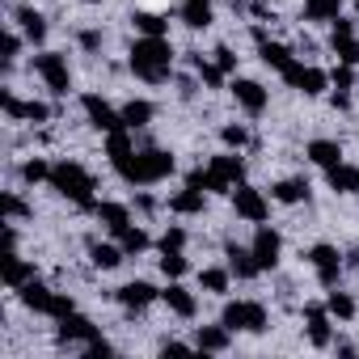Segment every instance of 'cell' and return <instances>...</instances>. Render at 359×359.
Segmentation results:
<instances>
[{"mask_svg":"<svg viewBox=\"0 0 359 359\" xmlns=\"http://www.w3.org/2000/svg\"><path fill=\"white\" fill-rule=\"evenodd\" d=\"M173 169H177V161H173L169 148H135L123 165H114V173L123 177L127 187H152V182H165Z\"/></svg>","mask_w":359,"mask_h":359,"instance_id":"1","label":"cell"},{"mask_svg":"<svg viewBox=\"0 0 359 359\" xmlns=\"http://www.w3.org/2000/svg\"><path fill=\"white\" fill-rule=\"evenodd\" d=\"M131 72L148 85H165L169 72H173V47L169 39H152V34H140L131 43Z\"/></svg>","mask_w":359,"mask_h":359,"instance_id":"2","label":"cell"},{"mask_svg":"<svg viewBox=\"0 0 359 359\" xmlns=\"http://www.w3.org/2000/svg\"><path fill=\"white\" fill-rule=\"evenodd\" d=\"M51 191L60 195V199H68V203H76L81 212H93L97 208V182H93V173L85 169V165H76V161H55L51 165Z\"/></svg>","mask_w":359,"mask_h":359,"instance_id":"3","label":"cell"},{"mask_svg":"<svg viewBox=\"0 0 359 359\" xmlns=\"http://www.w3.org/2000/svg\"><path fill=\"white\" fill-rule=\"evenodd\" d=\"M34 72L47 81V89H51L55 97H68V89H72V68H68V55H64V51H39V55H34Z\"/></svg>","mask_w":359,"mask_h":359,"instance_id":"4","label":"cell"},{"mask_svg":"<svg viewBox=\"0 0 359 359\" xmlns=\"http://www.w3.org/2000/svg\"><path fill=\"white\" fill-rule=\"evenodd\" d=\"M220 321L237 334V330H245V334H266V309L258 304V300H229L224 304V313H220Z\"/></svg>","mask_w":359,"mask_h":359,"instance_id":"5","label":"cell"},{"mask_svg":"<svg viewBox=\"0 0 359 359\" xmlns=\"http://www.w3.org/2000/svg\"><path fill=\"white\" fill-rule=\"evenodd\" d=\"M229 199H233V212H237L241 220H250V224H266V216H271V203H266V195H262L258 187H250V182H237Z\"/></svg>","mask_w":359,"mask_h":359,"instance_id":"6","label":"cell"},{"mask_svg":"<svg viewBox=\"0 0 359 359\" xmlns=\"http://www.w3.org/2000/svg\"><path fill=\"white\" fill-rule=\"evenodd\" d=\"M304 262L317 271V283H321L325 292H330V287H338V279H342V254H338L334 245H325V241H321V245H313V250L304 254Z\"/></svg>","mask_w":359,"mask_h":359,"instance_id":"7","label":"cell"},{"mask_svg":"<svg viewBox=\"0 0 359 359\" xmlns=\"http://www.w3.org/2000/svg\"><path fill=\"white\" fill-rule=\"evenodd\" d=\"M283 85L300 89L304 97H317V93H325V89H330V72H321V68H313V64L296 60V64L283 72Z\"/></svg>","mask_w":359,"mask_h":359,"instance_id":"8","label":"cell"},{"mask_svg":"<svg viewBox=\"0 0 359 359\" xmlns=\"http://www.w3.org/2000/svg\"><path fill=\"white\" fill-rule=\"evenodd\" d=\"M81 106H85V118H89V127H93V131L110 135V131H118V127H123V114H118L106 97H97V93H81Z\"/></svg>","mask_w":359,"mask_h":359,"instance_id":"9","label":"cell"},{"mask_svg":"<svg viewBox=\"0 0 359 359\" xmlns=\"http://www.w3.org/2000/svg\"><path fill=\"white\" fill-rule=\"evenodd\" d=\"M250 250H254V258H258V266H262V271H275V266H279V258H283V237H279L271 224H258V229H254Z\"/></svg>","mask_w":359,"mask_h":359,"instance_id":"10","label":"cell"},{"mask_svg":"<svg viewBox=\"0 0 359 359\" xmlns=\"http://www.w3.org/2000/svg\"><path fill=\"white\" fill-rule=\"evenodd\" d=\"M0 106H5L9 123H47V118H51V106H43V102H22L13 89H0Z\"/></svg>","mask_w":359,"mask_h":359,"instance_id":"11","label":"cell"},{"mask_svg":"<svg viewBox=\"0 0 359 359\" xmlns=\"http://www.w3.org/2000/svg\"><path fill=\"white\" fill-rule=\"evenodd\" d=\"M304 325H309V342L317 351L334 346V313L325 304H304Z\"/></svg>","mask_w":359,"mask_h":359,"instance_id":"12","label":"cell"},{"mask_svg":"<svg viewBox=\"0 0 359 359\" xmlns=\"http://www.w3.org/2000/svg\"><path fill=\"white\" fill-rule=\"evenodd\" d=\"M161 300L169 304V313H177L182 321H195L199 317V296L182 279H169V287H161Z\"/></svg>","mask_w":359,"mask_h":359,"instance_id":"13","label":"cell"},{"mask_svg":"<svg viewBox=\"0 0 359 359\" xmlns=\"http://www.w3.org/2000/svg\"><path fill=\"white\" fill-rule=\"evenodd\" d=\"M229 93L237 97V106L245 110V114H262L266 106H271V93H266V85H258V81H245V76H237L233 85H229Z\"/></svg>","mask_w":359,"mask_h":359,"instance_id":"14","label":"cell"},{"mask_svg":"<svg viewBox=\"0 0 359 359\" xmlns=\"http://www.w3.org/2000/svg\"><path fill=\"white\" fill-rule=\"evenodd\" d=\"M114 300H118L127 313H144L152 300H161V292H156L148 279H131V283H123V287L114 292Z\"/></svg>","mask_w":359,"mask_h":359,"instance_id":"15","label":"cell"},{"mask_svg":"<svg viewBox=\"0 0 359 359\" xmlns=\"http://www.w3.org/2000/svg\"><path fill=\"white\" fill-rule=\"evenodd\" d=\"M18 292H22V304H26V309H34V313H43V317H55V313H60V292H51L47 283L30 279V283H22Z\"/></svg>","mask_w":359,"mask_h":359,"instance_id":"16","label":"cell"},{"mask_svg":"<svg viewBox=\"0 0 359 359\" xmlns=\"http://www.w3.org/2000/svg\"><path fill=\"white\" fill-rule=\"evenodd\" d=\"M224 258H229V271H233L237 279H245V283L262 275V266H258V258H254V250H250V245L229 241V245H224Z\"/></svg>","mask_w":359,"mask_h":359,"instance_id":"17","label":"cell"},{"mask_svg":"<svg viewBox=\"0 0 359 359\" xmlns=\"http://www.w3.org/2000/svg\"><path fill=\"white\" fill-rule=\"evenodd\" d=\"M93 338H102L97 334V325L89 321V317H81V313H68V317H60V342H93Z\"/></svg>","mask_w":359,"mask_h":359,"instance_id":"18","label":"cell"},{"mask_svg":"<svg viewBox=\"0 0 359 359\" xmlns=\"http://www.w3.org/2000/svg\"><path fill=\"white\" fill-rule=\"evenodd\" d=\"M195 346H199L203 355H224V351L233 346V330H229L224 321H220V325H199Z\"/></svg>","mask_w":359,"mask_h":359,"instance_id":"19","label":"cell"},{"mask_svg":"<svg viewBox=\"0 0 359 359\" xmlns=\"http://www.w3.org/2000/svg\"><path fill=\"white\" fill-rule=\"evenodd\" d=\"M271 199L283 203V208H296V203H309V177H283V182L271 187Z\"/></svg>","mask_w":359,"mask_h":359,"instance_id":"20","label":"cell"},{"mask_svg":"<svg viewBox=\"0 0 359 359\" xmlns=\"http://www.w3.org/2000/svg\"><path fill=\"white\" fill-rule=\"evenodd\" d=\"M93 216H97V220L106 224V233H114V237L131 224V208H127V203H114V199H102V203L93 208Z\"/></svg>","mask_w":359,"mask_h":359,"instance_id":"21","label":"cell"},{"mask_svg":"<svg viewBox=\"0 0 359 359\" xmlns=\"http://www.w3.org/2000/svg\"><path fill=\"white\" fill-rule=\"evenodd\" d=\"M13 22L22 26L26 43H34V47H43V43H47V18H43V13H34L30 5H22V9L13 13Z\"/></svg>","mask_w":359,"mask_h":359,"instance_id":"22","label":"cell"},{"mask_svg":"<svg viewBox=\"0 0 359 359\" xmlns=\"http://www.w3.org/2000/svg\"><path fill=\"white\" fill-rule=\"evenodd\" d=\"M325 182H330V191H338V195H359V165H334V169H325Z\"/></svg>","mask_w":359,"mask_h":359,"instance_id":"23","label":"cell"},{"mask_svg":"<svg viewBox=\"0 0 359 359\" xmlns=\"http://www.w3.org/2000/svg\"><path fill=\"white\" fill-rule=\"evenodd\" d=\"M203 208H208V191H195V187L177 191V195L169 199V212H173V216H203Z\"/></svg>","mask_w":359,"mask_h":359,"instance_id":"24","label":"cell"},{"mask_svg":"<svg viewBox=\"0 0 359 359\" xmlns=\"http://www.w3.org/2000/svg\"><path fill=\"white\" fill-rule=\"evenodd\" d=\"M304 156L313 165H321V169H334V165H342V144L338 140H309Z\"/></svg>","mask_w":359,"mask_h":359,"instance_id":"25","label":"cell"},{"mask_svg":"<svg viewBox=\"0 0 359 359\" xmlns=\"http://www.w3.org/2000/svg\"><path fill=\"white\" fill-rule=\"evenodd\" d=\"M212 169L224 177L229 187H237V182H245V161H241V152H220V156H212Z\"/></svg>","mask_w":359,"mask_h":359,"instance_id":"26","label":"cell"},{"mask_svg":"<svg viewBox=\"0 0 359 359\" xmlns=\"http://www.w3.org/2000/svg\"><path fill=\"white\" fill-rule=\"evenodd\" d=\"M258 55H262V64H266V68H275L279 76H283V72L296 64L292 47H283V43H271V39H266V43H258Z\"/></svg>","mask_w":359,"mask_h":359,"instance_id":"27","label":"cell"},{"mask_svg":"<svg viewBox=\"0 0 359 359\" xmlns=\"http://www.w3.org/2000/svg\"><path fill=\"white\" fill-rule=\"evenodd\" d=\"M118 114H123V127H131V131H144V127L152 123L156 106H152V102H144V97H131V102H127Z\"/></svg>","mask_w":359,"mask_h":359,"instance_id":"28","label":"cell"},{"mask_svg":"<svg viewBox=\"0 0 359 359\" xmlns=\"http://www.w3.org/2000/svg\"><path fill=\"white\" fill-rule=\"evenodd\" d=\"M212 18H216L212 0H182V22H187L191 30H208Z\"/></svg>","mask_w":359,"mask_h":359,"instance_id":"29","label":"cell"},{"mask_svg":"<svg viewBox=\"0 0 359 359\" xmlns=\"http://www.w3.org/2000/svg\"><path fill=\"white\" fill-rule=\"evenodd\" d=\"M123 258H127L123 245H102V241L89 245V262H93L97 271H114V266H123Z\"/></svg>","mask_w":359,"mask_h":359,"instance_id":"30","label":"cell"},{"mask_svg":"<svg viewBox=\"0 0 359 359\" xmlns=\"http://www.w3.org/2000/svg\"><path fill=\"white\" fill-rule=\"evenodd\" d=\"M131 26H135L140 34L169 39V18H161V13H148V9H140V13H131Z\"/></svg>","mask_w":359,"mask_h":359,"instance_id":"31","label":"cell"},{"mask_svg":"<svg viewBox=\"0 0 359 359\" xmlns=\"http://www.w3.org/2000/svg\"><path fill=\"white\" fill-rule=\"evenodd\" d=\"M30 279H34V266H30V262H22V258H18V250H9V254H5V283L18 292V287H22V283H30Z\"/></svg>","mask_w":359,"mask_h":359,"instance_id":"32","label":"cell"},{"mask_svg":"<svg viewBox=\"0 0 359 359\" xmlns=\"http://www.w3.org/2000/svg\"><path fill=\"white\" fill-rule=\"evenodd\" d=\"M229 283H233V271H229V266H203V271H199V287L212 292V296H224Z\"/></svg>","mask_w":359,"mask_h":359,"instance_id":"33","label":"cell"},{"mask_svg":"<svg viewBox=\"0 0 359 359\" xmlns=\"http://www.w3.org/2000/svg\"><path fill=\"white\" fill-rule=\"evenodd\" d=\"M330 51L338 55V64H359V39L355 34H330Z\"/></svg>","mask_w":359,"mask_h":359,"instance_id":"34","label":"cell"},{"mask_svg":"<svg viewBox=\"0 0 359 359\" xmlns=\"http://www.w3.org/2000/svg\"><path fill=\"white\" fill-rule=\"evenodd\" d=\"M342 13V0H304V22H334Z\"/></svg>","mask_w":359,"mask_h":359,"instance_id":"35","label":"cell"},{"mask_svg":"<svg viewBox=\"0 0 359 359\" xmlns=\"http://www.w3.org/2000/svg\"><path fill=\"white\" fill-rule=\"evenodd\" d=\"M191 68H195V76L208 85V89H220L224 85V72H220V64L216 60H203V55H191Z\"/></svg>","mask_w":359,"mask_h":359,"instance_id":"36","label":"cell"},{"mask_svg":"<svg viewBox=\"0 0 359 359\" xmlns=\"http://www.w3.org/2000/svg\"><path fill=\"white\" fill-rule=\"evenodd\" d=\"M118 245L127 250V258H135V254H144V250L152 245V237H148V233H144L140 224H127V229L118 233Z\"/></svg>","mask_w":359,"mask_h":359,"instance_id":"37","label":"cell"},{"mask_svg":"<svg viewBox=\"0 0 359 359\" xmlns=\"http://www.w3.org/2000/svg\"><path fill=\"white\" fill-rule=\"evenodd\" d=\"M187 271H191V262H187V254H182V250L161 254V275H165V279H182Z\"/></svg>","mask_w":359,"mask_h":359,"instance_id":"38","label":"cell"},{"mask_svg":"<svg viewBox=\"0 0 359 359\" xmlns=\"http://www.w3.org/2000/svg\"><path fill=\"white\" fill-rule=\"evenodd\" d=\"M325 309L334 313V321H351V317H355V300H351L346 292H334V287H330V296H325Z\"/></svg>","mask_w":359,"mask_h":359,"instance_id":"39","label":"cell"},{"mask_svg":"<svg viewBox=\"0 0 359 359\" xmlns=\"http://www.w3.org/2000/svg\"><path fill=\"white\" fill-rule=\"evenodd\" d=\"M22 182H51V165L43 161V156H30V161H22Z\"/></svg>","mask_w":359,"mask_h":359,"instance_id":"40","label":"cell"},{"mask_svg":"<svg viewBox=\"0 0 359 359\" xmlns=\"http://www.w3.org/2000/svg\"><path fill=\"white\" fill-rule=\"evenodd\" d=\"M220 140H224V148L241 152V148L250 144V127H245V123H224V127H220Z\"/></svg>","mask_w":359,"mask_h":359,"instance_id":"41","label":"cell"},{"mask_svg":"<svg viewBox=\"0 0 359 359\" xmlns=\"http://www.w3.org/2000/svg\"><path fill=\"white\" fill-rule=\"evenodd\" d=\"M156 250H161V254H169V250H187V229H177V224H169V229L161 233Z\"/></svg>","mask_w":359,"mask_h":359,"instance_id":"42","label":"cell"},{"mask_svg":"<svg viewBox=\"0 0 359 359\" xmlns=\"http://www.w3.org/2000/svg\"><path fill=\"white\" fill-rule=\"evenodd\" d=\"M330 85H334V93H351V89H355V68H351V64H338V68L330 72Z\"/></svg>","mask_w":359,"mask_h":359,"instance_id":"43","label":"cell"},{"mask_svg":"<svg viewBox=\"0 0 359 359\" xmlns=\"http://www.w3.org/2000/svg\"><path fill=\"white\" fill-rule=\"evenodd\" d=\"M5 216H9L13 224H18L22 216H30V208H26V199H22L18 191H5Z\"/></svg>","mask_w":359,"mask_h":359,"instance_id":"44","label":"cell"},{"mask_svg":"<svg viewBox=\"0 0 359 359\" xmlns=\"http://www.w3.org/2000/svg\"><path fill=\"white\" fill-rule=\"evenodd\" d=\"M212 55H216V64H220V72H224V76H229V72L237 68V55H233V47H229V43H220V47H216Z\"/></svg>","mask_w":359,"mask_h":359,"instance_id":"45","label":"cell"},{"mask_svg":"<svg viewBox=\"0 0 359 359\" xmlns=\"http://www.w3.org/2000/svg\"><path fill=\"white\" fill-rule=\"evenodd\" d=\"M18 51H22V39L9 30V34H5V55H0V60H5V68H13V64H18Z\"/></svg>","mask_w":359,"mask_h":359,"instance_id":"46","label":"cell"},{"mask_svg":"<svg viewBox=\"0 0 359 359\" xmlns=\"http://www.w3.org/2000/svg\"><path fill=\"white\" fill-rule=\"evenodd\" d=\"M76 43H81L85 51H102V30H81Z\"/></svg>","mask_w":359,"mask_h":359,"instance_id":"47","label":"cell"},{"mask_svg":"<svg viewBox=\"0 0 359 359\" xmlns=\"http://www.w3.org/2000/svg\"><path fill=\"white\" fill-rule=\"evenodd\" d=\"M199 346H187V342H161V355H191Z\"/></svg>","mask_w":359,"mask_h":359,"instance_id":"48","label":"cell"},{"mask_svg":"<svg viewBox=\"0 0 359 359\" xmlns=\"http://www.w3.org/2000/svg\"><path fill=\"white\" fill-rule=\"evenodd\" d=\"M135 203H140V212H152V208H156V199H152V195H140Z\"/></svg>","mask_w":359,"mask_h":359,"instance_id":"49","label":"cell"},{"mask_svg":"<svg viewBox=\"0 0 359 359\" xmlns=\"http://www.w3.org/2000/svg\"><path fill=\"white\" fill-rule=\"evenodd\" d=\"M355 5H359V0H355Z\"/></svg>","mask_w":359,"mask_h":359,"instance_id":"50","label":"cell"},{"mask_svg":"<svg viewBox=\"0 0 359 359\" xmlns=\"http://www.w3.org/2000/svg\"><path fill=\"white\" fill-rule=\"evenodd\" d=\"M85 5H89V0H85Z\"/></svg>","mask_w":359,"mask_h":359,"instance_id":"51","label":"cell"}]
</instances>
